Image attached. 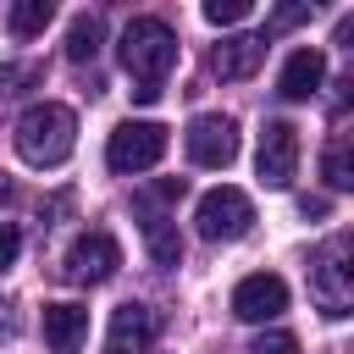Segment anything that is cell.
<instances>
[{"instance_id": "6da1fadb", "label": "cell", "mask_w": 354, "mask_h": 354, "mask_svg": "<svg viewBox=\"0 0 354 354\" xmlns=\"http://www.w3.org/2000/svg\"><path fill=\"white\" fill-rule=\"evenodd\" d=\"M171 66H177V33L160 17H133L122 28V72L133 77V100L155 105Z\"/></svg>"}, {"instance_id": "7a4b0ae2", "label": "cell", "mask_w": 354, "mask_h": 354, "mask_svg": "<svg viewBox=\"0 0 354 354\" xmlns=\"http://www.w3.org/2000/svg\"><path fill=\"white\" fill-rule=\"evenodd\" d=\"M11 138H17V155H22L28 166L50 171V166H61V160L77 149V116H72L66 105H55V100H39V105H28V111L17 116Z\"/></svg>"}, {"instance_id": "3957f363", "label": "cell", "mask_w": 354, "mask_h": 354, "mask_svg": "<svg viewBox=\"0 0 354 354\" xmlns=\"http://www.w3.org/2000/svg\"><path fill=\"white\" fill-rule=\"evenodd\" d=\"M310 299L321 315H354V232H332L310 254Z\"/></svg>"}, {"instance_id": "277c9868", "label": "cell", "mask_w": 354, "mask_h": 354, "mask_svg": "<svg viewBox=\"0 0 354 354\" xmlns=\"http://www.w3.org/2000/svg\"><path fill=\"white\" fill-rule=\"evenodd\" d=\"M194 221H199V238H210V243H232V238H243V232L254 227V205H249V194H243V188L221 183V188L199 194Z\"/></svg>"}, {"instance_id": "5b68a950", "label": "cell", "mask_w": 354, "mask_h": 354, "mask_svg": "<svg viewBox=\"0 0 354 354\" xmlns=\"http://www.w3.org/2000/svg\"><path fill=\"white\" fill-rule=\"evenodd\" d=\"M166 144H171V133L160 122H122L105 138V166L111 171H149L166 155Z\"/></svg>"}, {"instance_id": "8992f818", "label": "cell", "mask_w": 354, "mask_h": 354, "mask_svg": "<svg viewBox=\"0 0 354 354\" xmlns=\"http://www.w3.org/2000/svg\"><path fill=\"white\" fill-rule=\"evenodd\" d=\"M183 144H188V160H194V166L221 171V166L238 160V122L221 116V111H205V116H194V122L183 127Z\"/></svg>"}, {"instance_id": "52a82bcc", "label": "cell", "mask_w": 354, "mask_h": 354, "mask_svg": "<svg viewBox=\"0 0 354 354\" xmlns=\"http://www.w3.org/2000/svg\"><path fill=\"white\" fill-rule=\"evenodd\" d=\"M254 171L266 188H288L299 171V127L293 122H266L254 144Z\"/></svg>"}, {"instance_id": "ba28073f", "label": "cell", "mask_w": 354, "mask_h": 354, "mask_svg": "<svg viewBox=\"0 0 354 354\" xmlns=\"http://www.w3.org/2000/svg\"><path fill=\"white\" fill-rule=\"evenodd\" d=\"M116 266H122V243H116L111 232H83V238L66 249V277H72V282H83V288L111 282V277H116Z\"/></svg>"}, {"instance_id": "9c48e42d", "label": "cell", "mask_w": 354, "mask_h": 354, "mask_svg": "<svg viewBox=\"0 0 354 354\" xmlns=\"http://www.w3.org/2000/svg\"><path fill=\"white\" fill-rule=\"evenodd\" d=\"M282 310H288V282L277 271H254L232 288V315L238 321H271Z\"/></svg>"}, {"instance_id": "30bf717a", "label": "cell", "mask_w": 354, "mask_h": 354, "mask_svg": "<svg viewBox=\"0 0 354 354\" xmlns=\"http://www.w3.org/2000/svg\"><path fill=\"white\" fill-rule=\"evenodd\" d=\"M155 348V310L127 299L111 310V332H105V354H149Z\"/></svg>"}, {"instance_id": "8fae6325", "label": "cell", "mask_w": 354, "mask_h": 354, "mask_svg": "<svg viewBox=\"0 0 354 354\" xmlns=\"http://www.w3.org/2000/svg\"><path fill=\"white\" fill-rule=\"evenodd\" d=\"M260 61H266V39H260V33H232V39H221V44H216V55H210L216 77H227V83L254 77V72H260Z\"/></svg>"}, {"instance_id": "7c38bea8", "label": "cell", "mask_w": 354, "mask_h": 354, "mask_svg": "<svg viewBox=\"0 0 354 354\" xmlns=\"http://www.w3.org/2000/svg\"><path fill=\"white\" fill-rule=\"evenodd\" d=\"M321 83H326V55L304 44V50H293V55L282 61V77H277V94H282V100H310V94L321 88Z\"/></svg>"}, {"instance_id": "4fadbf2b", "label": "cell", "mask_w": 354, "mask_h": 354, "mask_svg": "<svg viewBox=\"0 0 354 354\" xmlns=\"http://www.w3.org/2000/svg\"><path fill=\"white\" fill-rule=\"evenodd\" d=\"M88 337V310L83 304H44V343L50 354H77Z\"/></svg>"}, {"instance_id": "5bb4252c", "label": "cell", "mask_w": 354, "mask_h": 354, "mask_svg": "<svg viewBox=\"0 0 354 354\" xmlns=\"http://www.w3.org/2000/svg\"><path fill=\"white\" fill-rule=\"evenodd\" d=\"M100 39H105V22H100V11H77L72 17V28H66V61H94L100 55Z\"/></svg>"}, {"instance_id": "9a60e30c", "label": "cell", "mask_w": 354, "mask_h": 354, "mask_svg": "<svg viewBox=\"0 0 354 354\" xmlns=\"http://www.w3.org/2000/svg\"><path fill=\"white\" fill-rule=\"evenodd\" d=\"M50 17H55V6H50V0H17V6L6 11V28H11L17 39H33V33H44V28H50Z\"/></svg>"}, {"instance_id": "2e32d148", "label": "cell", "mask_w": 354, "mask_h": 354, "mask_svg": "<svg viewBox=\"0 0 354 354\" xmlns=\"http://www.w3.org/2000/svg\"><path fill=\"white\" fill-rule=\"evenodd\" d=\"M144 243H149L155 266H177V260H183V238H177V227H171L166 216H149V221H144Z\"/></svg>"}, {"instance_id": "e0dca14e", "label": "cell", "mask_w": 354, "mask_h": 354, "mask_svg": "<svg viewBox=\"0 0 354 354\" xmlns=\"http://www.w3.org/2000/svg\"><path fill=\"white\" fill-rule=\"evenodd\" d=\"M321 177L332 188H354V138H332L321 155Z\"/></svg>"}, {"instance_id": "ac0fdd59", "label": "cell", "mask_w": 354, "mask_h": 354, "mask_svg": "<svg viewBox=\"0 0 354 354\" xmlns=\"http://www.w3.org/2000/svg\"><path fill=\"white\" fill-rule=\"evenodd\" d=\"M254 6L249 0H205V22L210 28H227V22H243Z\"/></svg>"}, {"instance_id": "d6986e66", "label": "cell", "mask_w": 354, "mask_h": 354, "mask_svg": "<svg viewBox=\"0 0 354 354\" xmlns=\"http://www.w3.org/2000/svg\"><path fill=\"white\" fill-rule=\"evenodd\" d=\"M249 354H299V337L293 332H266V337H254Z\"/></svg>"}, {"instance_id": "ffe728a7", "label": "cell", "mask_w": 354, "mask_h": 354, "mask_svg": "<svg viewBox=\"0 0 354 354\" xmlns=\"http://www.w3.org/2000/svg\"><path fill=\"white\" fill-rule=\"evenodd\" d=\"M17 254H22V232H17L11 221H0V271H11Z\"/></svg>"}, {"instance_id": "44dd1931", "label": "cell", "mask_w": 354, "mask_h": 354, "mask_svg": "<svg viewBox=\"0 0 354 354\" xmlns=\"http://www.w3.org/2000/svg\"><path fill=\"white\" fill-rule=\"evenodd\" d=\"M326 105H332V111H348V105H354V66L332 77V100H326Z\"/></svg>"}, {"instance_id": "7402d4cb", "label": "cell", "mask_w": 354, "mask_h": 354, "mask_svg": "<svg viewBox=\"0 0 354 354\" xmlns=\"http://www.w3.org/2000/svg\"><path fill=\"white\" fill-rule=\"evenodd\" d=\"M33 77H39V66H0V100L17 94V83H33Z\"/></svg>"}, {"instance_id": "603a6c76", "label": "cell", "mask_w": 354, "mask_h": 354, "mask_svg": "<svg viewBox=\"0 0 354 354\" xmlns=\"http://www.w3.org/2000/svg\"><path fill=\"white\" fill-rule=\"evenodd\" d=\"M310 17V6H282L277 17H271V28H293V22H304Z\"/></svg>"}, {"instance_id": "cb8c5ba5", "label": "cell", "mask_w": 354, "mask_h": 354, "mask_svg": "<svg viewBox=\"0 0 354 354\" xmlns=\"http://www.w3.org/2000/svg\"><path fill=\"white\" fill-rule=\"evenodd\" d=\"M337 44L354 55V17H343V22H337Z\"/></svg>"}, {"instance_id": "d4e9b609", "label": "cell", "mask_w": 354, "mask_h": 354, "mask_svg": "<svg viewBox=\"0 0 354 354\" xmlns=\"http://www.w3.org/2000/svg\"><path fill=\"white\" fill-rule=\"evenodd\" d=\"M299 216H326V199H310V194H304V199H299Z\"/></svg>"}, {"instance_id": "484cf974", "label": "cell", "mask_w": 354, "mask_h": 354, "mask_svg": "<svg viewBox=\"0 0 354 354\" xmlns=\"http://www.w3.org/2000/svg\"><path fill=\"white\" fill-rule=\"evenodd\" d=\"M6 194H11V188H6V177H0V205H6Z\"/></svg>"}]
</instances>
